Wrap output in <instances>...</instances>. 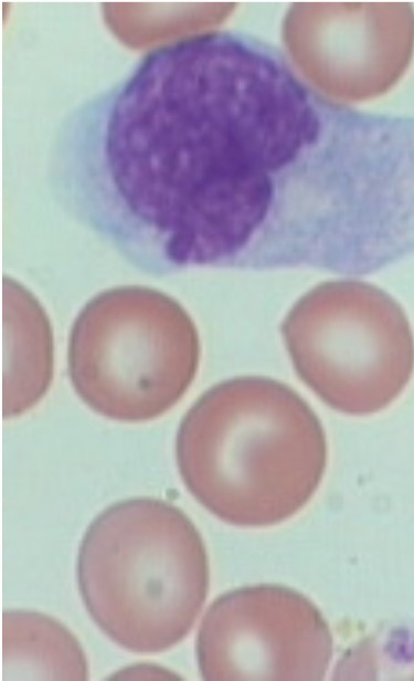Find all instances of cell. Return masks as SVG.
<instances>
[{
	"instance_id": "1",
	"label": "cell",
	"mask_w": 414,
	"mask_h": 681,
	"mask_svg": "<svg viewBox=\"0 0 414 681\" xmlns=\"http://www.w3.org/2000/svg\"><path fill=\"white\" fill-rule=\"evenodd\" d=\"M180 476L219 520L267 527L300 512L317 492L328 446L319 418L289 386L242 376L208 389L176 437Z\"/></svg>"
},
{
	"instance_id": "2",
	"label": "cell",
	"mask_w": 414,
	"mask_h": 681,
	"mask_svg": "<svg viewBox=\"0 0 414 681\" xmlns=\"http://www.w3.org/2000/svg\"><path fill=\"white\" fill-rule=\"evenodd\" d=\"M85 608L116 645L136 653L166 651L195 624L209 593L203 538L174 504L132 497L88 525L78 549Z\"/></svg>"
},
{
	"instance_id": "3",
	"label": "cell",
	"mask_w": 414,
	"mask_h": 681,
	"mask_svg": "<svg viewBox=\"0 0 414 681\" xmlns=\"http://www.w3.org/2000/svg\"><path fill=\"white\" fill-rule=\"evenodd\" d=\"M200 354L198 329L178 301L148 286H119L94 296L75 318L68 375L78 397L98 415L142 422L183 397Z\"/></svg>"
},
{
	"instance_id": "4",
	"label": "cell",
	"mask_w": 414,
	"mask_h": 681,
	"mask_svg": "<svg viewBox=\"0 0 414 681\" xmlns=\"http://www.w3.org/2000/svg\"><path fill=\"white\" fill-rule=\"evenodd\" d=\"M282 334L300 379L342 413L386 408L414 373V335L404 310L361 280L328 281L308 291L287 313Z\"/></svg>"
},
{
	"instance_id": "5",
	"label": "cell",
	"mask_w": 414,
	"mask_h": 681,
	"mask_svg": "<svg viewBox=\"0 0 414 681\" xmlns=\"http://www.w3.org/2000/svg\"><path fill=\"white\" fill-rule=\"evenodd\" d=\"M206 681L307 680L326 677L333 639L319 608L277 584L230 590L208 608L197 636Z\"/></svg>"
},
{
	"instance_id": "6",
	"label": "cell",
	"mask_w": 414,
	"mask_h": 681,
	"mask_svg": "<svg viewBox=\"0 0 414 681\" xmlns=\"http://www.w3.org/2000/svg\"><path fill=\"white\" fill-rule=\"evenodd\" d=\"M3 417L19 416L47 390L53 374L51 326L40 303L19 283L3 280Z\"/></svg>"
},
{
	"instance_id": "7",
	"label": "cell",
	"mask_w": 414,
	"mask_h": 681,
	"mask_svg": "<svg viewBox=\"0 0 414 681\" xmlns=\"http://www.w3.org/2000/svg\"><path fill=\"white\" fill-rule=\"evenodd\" d=\"M1 680H74L89 677L77 638L56 619L32 610L2 615Z\"/></svg>"
}]
</instances>
